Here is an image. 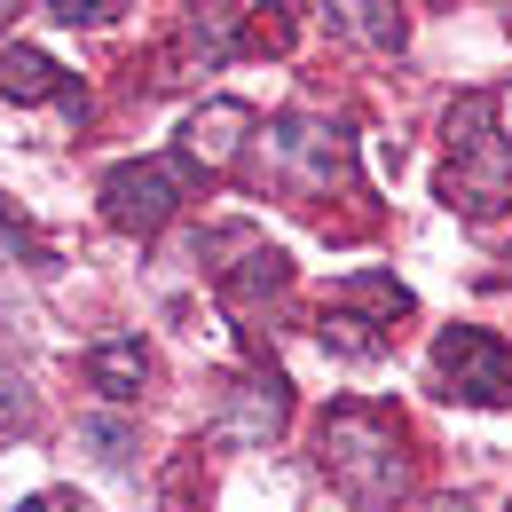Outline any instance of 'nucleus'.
I'll list each match as a JSON object with an SVG mask.
<instances>
[{
	"label": "nucleus",
	"mask_w": 512,
	"mask_h": 512,
	"mask_svg": "<svg viewBox=\"0 0 512 512\" xmlns=\"http://www.w3.org/2000/svg\"><path fill=\"white\" fill-rule=\"evenodd\" d=\"M316 457L331 473V489L363 512H394L410 489V434L379 402H331L316 426Z\"/></svg>",
	"instance_id": "nucleus-1"
},
{
	"label": "nucleus",
	"mask_w": 512,
	"mask_h": 512,
	"mask_svg": "<svg viewBox=\"0 0 512 512\" xmlns=\"http://www.w3.org/2000/svg\"><path fill=\"white\" fill-rule=\"evenodd\" d=\"M449 174L442 197L465 221H497L512 205V134H505V95L497 87H473L449 103Z\"/></svg>",
	"instance_id": "nucleus-2"
},
{
	"label": "nucleus",
	"mask_w": 512,
	"mask_h": 512,
	"mask_svg": "<svg viewBox=\"0 0 512 512\" xmlns=\"http://www.w3.org/2000/svg\"><path fill=\"white\" fill-rule=\"evenodd\" d=\"M394 316H410V292L394 276H379V268H363V276H347L323 300V347L371 363V355H386V339H394Z\"/></svg>",
	"instance_id": "nucleus-3"
},
{
	"label": "nucleus",
	"mask_w": 512,
	"mask_h": 512,
	"mask_svg": "<svg viewBox=\"0 0 512 512\" xmlns=\"http://www.w3.org/2000/svg\"><path fill=\"white\" fill-rule=\"evenodd\" d=\"M190 174H197L190 158H127V166H111L103 174V221L127 229V237L166 229L174 205L190 197Z\"/></svg>",
	"instance_id": "nucleus-4"
},
{
	"label": "nucleus",
	"mask_w": 512,
	"mask_h": 512,
	"mask_svg": "<svg viewBox=\"0 0 512 512\" xmlns=\"http://www.w3.org/2000/svg\"><path fill=\"white\" fill-rule=\"evenodd\" d=\"M434 379L457 402H481V410H505L512 402V347L481 323H449L434 339Z\"/></svg>",
	"instance_id": "nucleus-5"
},
{
	"label": "nucleus",
	"mask_w": 512,
	"mask_h": 512,
	"mask_svg": "<svg viewBox=\"0 0 512 512\" xmlns=\"http://www.w3.org/2000/svg\"><path fill=\"white\" fill-rule=\"evenodd\" d=\"M276 174L292 182L300 197H331V190H355V166H347V134L323 127V119H276Z\"/></svg>",
	"instance_id": "nucleus-6"
},
{
	"label": "nucleus",
	"mask_w": 512,
	"mask_h": 512,
	"mask_svg": "<svg viewBox=\"0 0 512 512\" xmlns=\"http://www.w3.org/2000/svg\"><path fill=\"white\" fill-rule=\"evenodd\" d=\"M245 142H253V111L221 95V103L190 111V127H182V158H190V166H205V174H229V166L245 158Z\"/></svg>",
	"instance_id": "nucleus-7"
},
{
	"label": "nucleus",
	"mask_w": 512,
	"mask_h": 512,
	"mask_svg": "<svg viewBox=\"0 0 512 512\" xmlns=\"http://www.w3.org/2000/svg\"><path fill=\"white\" fill-rule=\"evenodd\" d=\"M0 95H8V103H48V95H56L71 119H87V87L64 79L40 48H8V56H0Z\"/></svg>",
	"instance_id": "nucleus-8"
},
{
	"label": "nucleus",
	"mask_w": 512,
	"mask_h": 512,
	"mask_svg": "<svg viewBox=\"0 0 512 512\" xmlns=\"http://www.w3.org/2000/svg\"><path fill=\"white\" fill-rule=\"evenodd\" d=\"M182 48L205 64H229L245 48V8L237 0H182Z\"/></svg>",
	"instance_id": "nucleus-9"
},
{
	"label": "nucleus",
	"mask_w": 512,
	"mask_h": 512,
	"mask_svg": "<svg viewBox=\"0 0 512 512\" xmlns=\"http://www.w3.org/2000/svg\"><path fill=\"white\" fill-rule=\"evenodd\" d=\"M79 371H87V386H95L103 402H134L142 379H150V355H142V339H95V347L79 355Z\"/></svg>",
	"instance_id": "nucleus-10"
},
{
	"label": "nucleus",
	"mask_w": 512,
	"mask_h": 512,
	"mask_svg": "<svg viewBox=\"0 0 512 512\" xmlns=\"http://www.w3.org/2000/svg\"><path fill=\"white\" fill-rule=\"evenodd\" d=\"M339 16H347V24H355V32H363V40H371V48H402V32H410V24H402V8H394V0H347V8H339Z\"/></svg>",
	"instance_id": "nucleus-11"
},
{
	"label": "nucleus",
	"mask_w": 512,
	"mask_h": 512,
	"mask_svg": "<svg viewBox=\"0 0 512 512\" xmlns=\"http://www.w3.org/2000/svg\"><path fill=\"white\" fill-rule=\"evenodd\" d=\"M79 442L95 449V465H127L134 434H127V426H119V418H87V426H79Z\"/></svg>",
	"instance_id": "nucleus-12"
},
{
	"label": "nucleus",
	"mask_w": 512,
	"mask_h": 512,
	"mask_svg": "<svg viewBox=\"0 0 512 512\" xmlns=\"http://www.w3.org/2000/svg\"><path fill=\"white\" fill-rule=\"evenodd\" d=\"M48 8H56L64 24H111V16H119V0H48Z\"/></svg>",
	"instance_id": "nucleus-13"
},
{
	"label": "nucleus",
	"mask_w": 512,
	"mask_h": 512,
	"mask_svg": "<svg viewBox=\"0 0 512 512\" xmlns=\"http://www.w3.org/2000/svg\"><path fill=\"white\" fill-rule=\"evenodd\" d=\"M24 426H32V402H24L16 386H0V442H8V434H24Z\"/></svg>",
	"instance_id": "nucleus-14"
},
{
	"label": "nucleus",
	"mask_w": 512,
	"mask_h": 512,
	"mask_svg": "<svg viewBox=\"0 0 512 512\" xmlns=\"http://www.w3.org/2000/svg\"><path fill=\"white\" fill-rule=\"evenodd\" d=\"M0 260H24V229H16V213H8V197H0Z\"/></svg>",
	"instance_id": "nucleus-15"
},
{
	"label": "nucleus",
	"mask_w": 512,
	"mask_h": 512,
	"mask_svg": "<svg viewBox=\"0 0 512 512\" xmlns=\"http://www.w3.org/2000/svg\"><path fill=\"white\" fill-rule=\"evenodd\" d=\"M16 512H64V497H24Z\"/></svg>",
	"instance_id": "nucleus-16"
},
{
	"label": "nucleus",
	"mask_w": 512,
	"mask_h": 512,
	"mask_svg": "<svg viewBox=\"0 0 512 512\" xmlns=\"http://www.w3.org/2000/svg\"><path fill=\"white\" fill-rule=\"evenodd\" d=\"M8 8H16V0H0V24H8Z\"/></svg>",
	"instance_id": "nucleus-17"
},
{
	"label": "nucleus",
	"mask_w": 512,
	"mask_h": 512,
	"mask_svg": "<svg viewBox=\"0 0 512 512\" xmlns=\"http://www.w3.org/2000/svg\"><path fill=\"white\" fill-rule=\"evenodd\" d=\"M449 512H473V505H449Z\"/></svg>",
	"instance_id": "nucleus-18"
},
{
	"label": "nucleus",
	"mask_w": 512,
	"mask_h": 512,
	"mask_svg": "<svg viewBox=\"0 0 512 512\" xmlns=\"http://www.w3.org/2000/svg\"><path fill=\"white\" fill-rule=\"evenodd\" d=\"M497 8H512V0H497Z\"/></svg>",
	"instance_id": "nucleus-19"
}]
</instances>
